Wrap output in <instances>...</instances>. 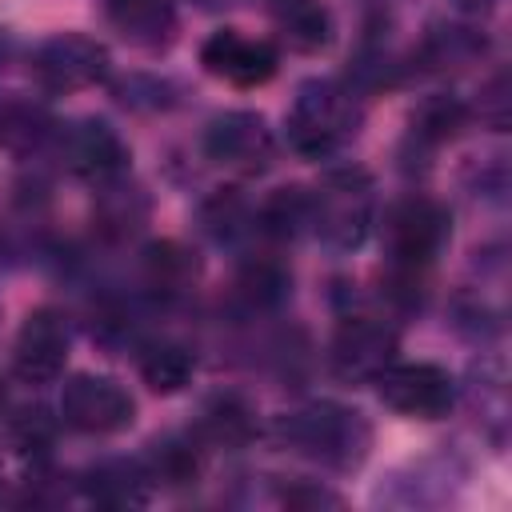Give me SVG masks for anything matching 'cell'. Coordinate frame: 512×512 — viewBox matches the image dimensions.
Wrapping results in <instances>:
<instances>
[{"mask_svg":"<svg viewBox=\"0 0 512 512\" xmlns=\"http://www.w3.org/2000/svg\"><path fill=\"white\" fill-rule=\"evenodd\" d=\"M276 44L300 56H316L336 40V16L324 0H268Z\"/></svg>","mask_w":512,"mask_h":512,"instance_id":"21","label":"cell"},{"mask_svg":"<svg viewBox=\"0 0 512 512\" xmlns=\"http://www.w3.org/2000/svg\"><path fill=\"white\" fill-rule=\"evenodd\" d=\"M100 16L124 44L160 52L180 28V0H100Z\"/></svg>","mask_w":512,"mask_h":512,"instance_id":"17","label":"cell"},{"mask_svg":"<svg viewBox=\"0 0 512 512\" xmlns=\"http://www.w3.org/2000/svg\"><path fill=\"white\" fill-rule=\"evenodd\" d=\"M400 356V328L392 312L348 304L328 340V368L344 384H372Z\"/></svg>","mask_w":512,"mask_h":512,"instance_id":"5","label":"cell"},{"mask_svg":"<svg viewBox=\"0 0 512 512\" xmlns=\"http://www.w3.org/2000/svg\"><path fill=\"white\" fill-rule=\"evenodd\" d=\"M472 124V112H468V100L456 96V92H432L416 104L412 120H408V132H404V144H400V160L404 168H428V160L452 144L464 128Z\"/></svg>","mask_w":512,"mask_h":512,"instance_id":"14","label":"cell"},{"mask_svg":"<svg viewBox=\"0 0 512 512\" xmlns=\"http://www.w3.org/2000/svg\"><path fill=\"white\" fill-rule=\"evenodd\" d=\"M376 180L360 164L328 168L308 188V236L328 252H356L376 232Z\"/></svg>","mask_w":512,"mask_h":512,"instance_id":"3","label":"cell"},{"mask_svg":"<svg viewBox=\"0 0 512 512\" xmlns=\"http://www.w3.org/2000/svg\"><path fill=\"white\" fill-rule=\"evenodd\" d=\"M488 52V36L476 28V24H464V20H440L432 24L420 44L412 48L408 56V72H432V76H448L456 68H468V64H480Z\"/></svg>","mask_w":512,"mask_h":512,"instance_id":"18","label":"cell"},{"mask_svg":"<svg viewBox=\"0 0 512 512\" xmlns=\"http://www.w3.org/2000/svg\"><path fill=\"white\" fill-rule=\"evenodd\" d=\"M200 156L232 176H260L276 160V132L252 108L216 112L200 132Z\"/></svg>","mask_w":512,"mask_h":512,"instance_id":"8","label":"cell"},{"mask_svg":"<svg viewBox=\"0 0 512 512\" xmlns=\"http://www.w3.org/2000/svg\"><path fill=\"white\" fill-rule=\"evenodd\" d=\"M148 216H152V200L132 180V172L120 176V180H108V184H96L92 188V236L104 248L132 244L144 232Z\"/></svg>","mask_w":512,"mask_h":512,"instance_id":"16","label":"cell"},{"mask_svg":"<svg viewBox=\"0 0 512 512\" xmlns=\"http://www.w3.org/2000/svg\"><path fill=\"white\" fill-rule=\"evenodd\" d=\"M76 488L100 508H140L156 492L140 456H104L76 476Z\"/></svg>","mask_w":512,"mask_h":512,"instance_id":"20","label":"cell"},{"mask_svg":"<svg viewBox=\"0 0 512 512\" xmlns=\"http://www.w3.org/2000/svg\"><path fill=\"white\" fill-rule=\"evenodd\" d=\"M72 356V320L56 304L32 308L12 340V376L28 388H48L64 376Z\"/></svg>","mask_w":512,"mask_h":512,"instance_id":"10","label":"cell"},{"mask_svg":"<svg viewBox=\"0 0 512 512\" xmlns=\"http://www.w3.org/2000/svg\"><path fill=\"white\" fill-rule=\"evenodd\" d=\"M56 428H60V416H48L44 404L20 408V412L8 416L12 448H20V456H24L32 468H44V464H48L52 444H56Z\"/></svg>","mask_w":512,"mask_h":512,"instance_id":"26","label":"cell"},{"mask_svg":"<svg viewBox=\"0 0 512 512\" xmlns=\"http://www.w3.org/2000/svg\"><path fill=\"white\" fill-rule=\"evenodd\" d=\"M108 88L124 108H136V112H168V108L180 104V84L168 80V76L132 72V76H120V80H108Z\"/></svg>","mask_w":512,"mask_h":512,"instance_id":"27","label":"cell"},{"mask_svg":"<svg viewBox=\"0 0 512 512\" xmlns=\"http://www.w3.org/2000/svg\"><path fill=\"white\" fill-rule=\"evenodd\" d=\"M292 296V268L280 260L276 248H260V252H244L232 288H228V308L240 320H260L272 316L288 304Z\"/></svg>","mask_w":512,"mask_h":512,"instance_id":"13","label":"cell"},{"mask_svg":"<svg viewBox=\"0 0 512 512\" xmlns=\"http://www.w3.org/2000/svg\"><path fill=\"white\" fill-rule=\"evenodd\" d=\"M56 416H60V428H68L76 436H96V440L100 436H120L136 424V396L116 376L72 372L60 384Z\"/></svg>","mask_w":512,"mask_h":512,"instance_id":"7","label":"cell"},{"mask_svg":"<svg viewBox=\"0 0 512 512\" xmlns=\"http://www.w3.org/2000/svg\"><path fill=\"white\" fill-rule=\"evenodd\" d=\"M32 164H56L68 176L96 188L132 172V148L108 120L80 116V120H56L44 144V156Z\"/></svg>","mask_w":512,"mask_h":512,"instance_id":"4","label":"cell"},{"mask_svg":"<svg viewBox=\"0 0 512 512\" xmlns=\"http://www.w3.org/2000/svg\"><path fill=\"white\" fill-rule=\"evenodd\" d=\"M24 68L40 96H76L112 80V52L88 32H52L24 56Z\"/></svg>","mask_w":512,"mask_h":512,"instance_id":"6","label":"cell"},{"mask_svg":"<svg viewBox=\"0 0 512 512\" xmlns=\"http://www.w3.org/2000/svg\"><path fill=\"white\" fill-rule=\"evenodd\" d=\"M308 236V188L284 184L256 200V240L268 248H284Z\"/></svg>","mask_w":512,"mask_h":512,"instance_id":"24","label":"cell"},{"mask_svg":"<svg viewBox=\"0 0 512 512\" xmlns=\"http://www.w3.org/2000/svg\"><path fill=\"white\" fill-rule=\"evenodd\" d=\"M280 504H288V508H324V504H340V496L336 492H328L324 484H316V480H296V484H284L280 488Z\"/></svg>","mask_w":512,"mask_h":512,"instance_id":"28","label":"cell"},{"mask_svg":"<svg viewBox=\"0 0 512 512\" xmlns=\"http://www.w3.org/2000/svg\"><path fill=\"white\" fill-rule=\"evenodd\" d=\"M364 128V96L340 76H312L292 92L284 140L300 160H336Z\"/></svg>","mask_w":512,"mask_h":512,"instance_id":"2","label":"cell"},{"mask_svg":"<svg viewBox=\"0 0 512 512\" xmlns=\"http://www.w3.org/2000/svg\"><path fill=\"white\" fill-rule=\"evenodd\" d=\"M268 436L284 452H292L324 472H336V476L360 472L372 452V440H376L372 420L360 408L340 404V400H308L300 408H288V412L272 416Z\"/></svg>","mask_w":512,"mask_h":512,"instance_id":"1","label":"cell"},{"mask_svg":"<svg viewBox=\"0 0 512 512\" xmlns=\"http://www.w3.org/2000/svg\"><path fill=\"white\" fill-rule=\"evenodd\" d=\"M200 252L184 240H148L136 256V284L148 308L184 304L200 284Z\"/></svg>","mask_w":512,"mask_h":512,"instance_id":"12","label":"cell"},{"mask_svg":"<svg viewBox=\"0 0 512 512\" xmlns=\"http://www.w3.org/2000/svg\"><path fill=\"white\" fill-rule=\"evenodd\" d=\"M132 356H136L140 380L160 396H172V392L188 388L192 376H196V348L168 336V332H144L132 344Z\"/></svg>","mask_w":512,"mask_h":512,"instance_id":"22","label":"cell"},{"mask_svg":"<svg viewBox=\"0 0 512 512\" xmlns=\"http://www.w3.org/2000/svg\"><path fill=\"white\" fill-rule=\"evenodd\" d=\"M196 8H204V12H228V8H240L244 0H192Z\"/></svg>","mask_w":512,"mask_h":512,"instance_id":"30","label":"cell"},{"mask_svg":"<svg viewBox=\"0 0 512 512\" xmlns=\"http://www.w3.org/2000/svg\"><path fill=\"white\" fill-rule=\"evenodd\" d=\"M456 12H464V16H488L500 0H448Z\"/></svg>","mask_w":512,"mask_h":512,"instance_id":"29","label":"cell"},{"mask_svg":"<svg viewBox=\"0 0 512 512\" xmlns=\"http://www.w3.org/2000/svg\"><path fill=\"white\" fill-rule=\"evenodd\" d=\"M200 232L220 248H244L256 240V200L240 188H216L200 200Z\"/></svg>","mask_w":512,"mask_h":512,"instance_id":"23","label":"cell"},{"mask_svg":"<svg viewBox=\"0 0 512 512\" xmlns=\"http://www.w3.org/2000/svg\"><path fill=\"white\" fill-rule=\"evenodd\" d=\"M188 428L196 432V440L208 452H240L260 436V412L244 392L220 388V392L204 396V404L196 408Z\"/></svg>","mask_w":512,"mask_h":512,"instance_id":"15","label":"cell"},{"mask_svg":"<svg viewBox=\"0 0 512 512\" xmlns=\"http://www.w3.org/2000/svg\"><path fill=\"white\" fill-rule=\"evenodd\" d=\"M376 396L404 420H444L460 404V380L436 360H392L376 380Z\"/></svg>","mask_w":512,"mask_h":512,"instance_id":"9","label":"cell"},{"mask_svg":"<svg viewBox=\"0 0 512 512\" xmlns=\"http://www.w3.org/2000/svg\"><path fill=\"white\" fill-rule=\"evenodd\" d=\"M200 68L232 88H264L280 72V44L240 28H216L200 44Z\"/></svg>","mask_w":512,"mask_h":512,"instance_id":"11","label":"cell"},{"mask_svg":"<svg viewBox=\"0 0 512 512\" xmlns=\"http://www.w3.org/2000/svg\"><path fill=\"white\" fill-rule=\"evenodd\" d=\"M140 464H144L152 488L180 492V488L200 484L204 464H208V448L196 440L192 428H176V432L152 436L144 444V452H140Z\"/></svg>","mask_w":512,"mask_h":512,"instance_id":"19","label":"cell"},{"mask_svg":"<svg viewBox=\"0 0 512 512\" xmlns=\"http://www.w3.org/2000/svg\"><path fill=\"white\" fill-rule=\"evenodd\" d=\"M460 396L472 404V412H480V424L488 428V436L500 444L504 440V420H508V400H504V360L500 356H484L472 364L468 380L460 384Z\"/></svg>","mask_w":512,"mask_h":512,"instance_id":"25","label":"cell"}]
</instances>
